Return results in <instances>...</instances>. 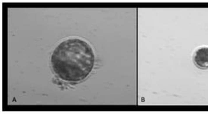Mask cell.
Masks as SVG:
<instances>
[{
    "instance_id": "obj_1",
    "label": "cell",
    "mask_w": 208,
    "mask_h": 114,
    "mask_svg": "<svg viewBox=\"0 0 208 114\" xmlns=\"http://www.w3.org/2000/svg\"><path fill=\"white\" fill-rule=\"evenodd\" d=\"M52 67L62 79L80 81L89 75L94 65V54L89 44L78 39H68L52 55Z\"/></svg>"
},
{
    "instance_id": "obj_2",
    "label": "cell",
    "mask_w": 208,
    "mask_h": 114,
    "mask_svg": "<svg viewBox=\"0 0 208 114\" xmlns=\"http://www.w3.org/2000/svg\"><path fill=\"white\" fill-rule=\"evenodd\" d=\"M193 62L199 69H208V47L202 46L196 49L193 54Z\"/></svg>"
}]
</instances>
